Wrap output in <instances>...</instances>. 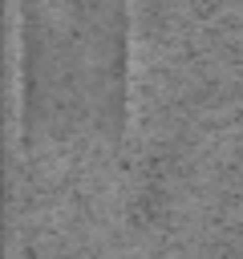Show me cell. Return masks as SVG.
I'll use <instances>...</instances> for the list:
<instances>
[{
  "mask_svg": "<svg viewBox=\"0 0 243 259\" xmlns=\"http://www.w3.org/2000/svg\"><path fill=\"white\" fill-rule=\"evenodd\" d=\"M130 113V0H20V130L36 190L97 194Z\"/></svg>",
  "mask_w": 243,
  "mask_h": 259,
  "instance_id": "1",
  "label": "cell"
}]
</instances>
